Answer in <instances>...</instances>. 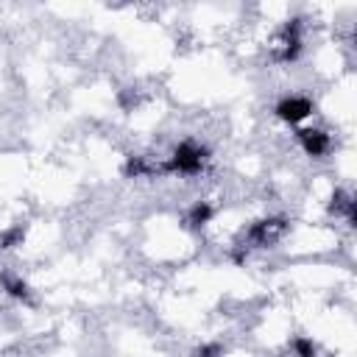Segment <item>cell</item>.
<instances>
[{"mask_svg": "<svg viewBox=\"0 0 357 357\" xmlns=\"http://www.w3.org/2000/svg\"><path fill=\"white\" fill-rule=\"evenodd\" d=\"M310 112H312V103L304 100V98H284V100L276 106V114H279L284 123H298V120H304Z\"/></svg>", "mask_w": 357, "mask_h": 357, "instance_id": "1", "label": "cell"}]
</instances>
